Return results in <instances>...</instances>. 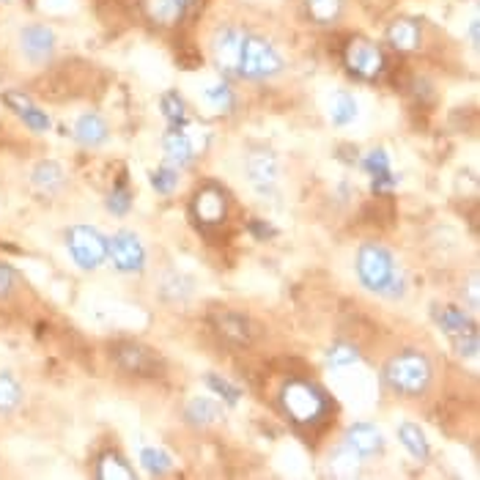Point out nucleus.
I'll return each mask as SVG.
<instances>
[{
	"instance_id": "41",
	"label": "nucleus",
	"mask_w": 480,
	"mask_h": 480,
	"mask_svg": "<svg viewBox=\"0 0 480 480\" xmlns=\"http://www.w3.org/2000/svg\"><path fill=\"white\" fill-rule=\"evenodd\" d=\"M472 44L477 47V23H472Z\"/></svg>"
},
{
	"instance_id": "1",
	"label": "nucleus",
	"mask_w": 480,
	"mask_h": 480,
	"mask_svg": "<svg viewBox=\"0 0 480 480\" xmlns=\"http://www.w3.org/2000/svg\"><path fill=\"white\" fill-rule=\"evenodd\" d=\"M357 275L371 291L387 294L393 299L403 294V275L398 272L395 258L382 245H363L357 256Z\"/></svg>"
},
{
	"instance_id": "27",
	"label": "nucleus",
	"mask_w": 480,
	"mask_h": 480,
	"mask_svg": "<svg viewBox=\"0 0 480 480\" xmlns=\"http://www.w3.org/2000/svg\"><path fill=\"white\" fill-rule=\"evenodd\" d=\"M140 464H143L151 475H165V472L173 466L170 456H168L165 450H157V448H146V450L140 453Z\"/></svg>"
},
{
	"instance_id": "18",
	"label": "nucleus",
	"mask_w": 480,
	"mask_h": 480,
	"mask_svg": "<svg viewBox=\"0 0 480 480\" xmlns=\"http://www.w3.org/2000/svg\"><path fill=\"white\" fill-rule=\"evenodd\" d=\"M75 138L83 143V146H102L107 140V124L96 113H86L77 118L75 124Z\"/></svg>"
},
{
	"instance_id": "4",
	"label": "nucleus",
	"mask_w": 480,
	"mask_h": 480,
	"mask_svg": "<svg viewBox=\"0 0 480 480\" xmlns=\"http://www.w3.org/2000/svg\"><path fill=\"white\" fill-rule=\"evenodd\" d=\"M283 69V58L277 50L258 39V36H245L242 41V61H239V75L248 80H267L275 77Z\"/></svg>"
},
{
	"instance_id": "8",
	"label": "nucleus",
	"mask_w": 480,
	"mask_h": 480,
	"mask_svg": "<svg viewBox=\"0 0 480 480\" xmlns=\"http://www.w3.org/2000/svg\"><path fill=\"white\" fill-rule=\"evenodd\" d=\"M193 214L201 225H222L228 214V198L220 187L209 185L195 193L193 198Z\"/></svg>"
},
{
	"instance_id": "21",
	"label": "nucleus",
	"mask_w": 480,
	"mask_h": 480,
	"mask_svg": "<svg viewBox=\"0 0 480 480\" xmlns=\"http://www.w3.org/2000/svg\"><path fill=\"white\" fill-rule=\"evenodd\" d=\"M23 403V385L9 371L0 374V414H12Z\"/></svg>"
},
{
	"instance_id": "17",
	"label": "nucleus",
	"mask_w": 480,
	"mask_h": 480,
	"mask_svg": "<svg viewBox=\"0 0 480 480\" xmlns=\"http://www.w3.org/2000/svg\"><path fill=\"white\" fill-rule=\"evenodd\" d=\"M64 170L58 168L55 162H39L31 173V185L41 193V195H55L58 190L64 187Z\"/></svg>"
},
{
	"instance_id": "26",
	"label": "nucleus",
	"mask_w": 480,
	"mask_h": 480,
	"mask_svg": "<svg viewBox=\"0 0 480 480\" xmlns=\"http://www.w3.org/2000/svg\"><path fill=\"white\" fill-rule=\"evenodd\" d=\"M332 469L335 475H343V477H351L359 472V456L343 442L335 453H332Z\"/></svg>"
},
{
	"instance_id": "3",
	"label": "nucleus",
	"mask_w": 480,
	"mask_h": 480,
	"mask_svg": "<svg viewBox=\"0 0 480 480\" xmlns=\"http://www.w3.org/2000/svg\"><path fill=\"white\" fill-rule=\"evenodd\" d=\"M283 409L288 412V417L299 426H311L319 423V420L327 414V395L308 382H288L280 393Z\"/></svg>"
},
{
	"instance_id": "11",
	"label": "nucleus",
	"mask_w": 480,
	"mask_h": 480,
	"mask_svg": "<svg viewBox=\"0 0 480 480\" xmlns=\"http://www.w3.org/2000/svg\"><path fill=\"white\" fill-rule=\"evenodd\" d=\"M20 47L31 64H44L55 50V33L47 25H28L20 31Z\"/></svg>"
},
{
	"instance_id": "15",
	"label": "nucleus",
	"mask_w": 480,
	"mask_h": 480,
	"mask_svg": "<svg viewBox=\"0 0 480 480\" xmlns=\"http://www.w3.org/2000/svg\"><path fill=\"white\" fill-rule=\"evenodd\" d=\"M195 0H146V12L159 25H176L185 20Z\"/></svg>"
},
{
	"instance_id": "22",
	"label": "nucleus",
	"mask_w": 480,
	"mask_h": 480,
	"mask_svg": "<svg viewBox=\"0 0 480 480\" xmlns=\"http://www.w3.org/2000/svg\"><path fill=\"white\" fill-rule=\"evenodd\" d=\"M398 439H401V445L417 458V461H426L429 458V442H426V434L420 431L414 423H403L401 429H398Z\"/></svg>"
},
{
	"instance_id": "34",
	"label": "nucleus",
	"mask_w": 480,
	"mask_h": 480,
	"mask_svg": "<svg viewBox=\"0 0 480 480\" xmlns=\"http://www.w3.org/2000/svg\"><path fill=\"white\" fill-rule=\"evenodd\" d=\"M130 206H132V195H130V190H127L124 185H118V187L110 193V198H107V209H110L113 214H127Z\"/></svg>"
},
{
	"instance_id": "19",
	"label": "nucleus",
	"mask_w": 480,
	"mask_h": 480,
	"mask_svg": "<svg viewBox=\"0 0 480 480\" xmlns=\"http://www.w3.org/2000/svg\"><path fill=\"white\" fill-rule=\"evenodd\" d=\"M185 417L193 426H212V423H220L222 420V406L214 398H193L187 403Z\"/></svg>"
},
{
	"instance_id": "40",
	"label": "nucleus",
	"mask_w": 480,
	"mask_h": 480,
	"mask_svg": "<svg viewBox=\"0 0 480 480\" xmlns=\"http://www.w3.org/2000/svg\"><path fill=\"white\" fill-rule=\"evenodd\" d=\"M253 231H256V233H258L261 239H264V236H272V233H275L272 228H264V225H261V220H253Z\"/></svg>"
},
{
	"instance_id": "10",
	"label": "nucleus",
	"mask_w": 480,
	"mask_h": 480,
	"mask_svg": "<svg viewBox=\"0 0 480 480\" xmlns=\"http://www.w3.org/2000/svg\"><path fill=\"white\" fill-rule=\"evenodd\" d=\"M115 359L124 371L138 376H154L159 371V357L138 343H122L115 349Z\"/></svg>"
},
{
	"instance_id": "35",
	"label": "nucleus",
	"mask_w": 480,
	"mask_h": 480,
	"mask_svg": "<svg viewBox=\"0 0 480 480\" xmlns=\"http://www.w3.org/2000/svg\"><path fill=\"white\" fill-rule=\"evenodd\" d=\"M363 168L376 178V176H385V173H393L390 170V157H387V151H371L366 159H363Z\"/></svg>"
},
{
	"instance_id": "25",
	"label": "nucleus",
	"mask_w": 480,
	"mask_h": 480,
	"mask_svg": "<svg viewBox=\"0 0 480 480\" xmlns=\"http://www.w3.org/2000/svg\"><path fill=\"white\" fill-rule=\"evenodd\" d=\"M330 113H332V122H335L338 127L351 124L354 118H357V102H354V96H351V94H346V91H338V94H335V99H332Z\"/></svg>"
},
{
	"instance_id": "39",
	"label": "nucleus",
	"mask_w": 480,
	"mask_h": 480,
	"mask_svg": "<svg viewBox=\"0 0 480 480\" xmlns=\"http://www.w3.org/2000/svg\"><path fill=\"white\" fill-rule=\"evenodd\" d=\"M469 305H472V311L477 308V275H472V280H469Z\"/></svg>"
},
{
	"instance_id": "36",
	"label": "nucleus",
	"mask_w": 480,
	"mask_h": 480,
	"mask_svg": "<svg viewBox=\"0 0 480 480\" xmlns=\"http://www.w3.org/2000/svg\"><path fill=\"white\" fill-rule=\"evenodd\" d=\"M357 349L349 343H335L330 349V366H354L357 363Z\"/></svg>"
},
{
	"instance_id": "14",
	"label": "nucleus",
	"mask_w": 480,
	"mask_h": 480,
	"mask_svg": "<svg viewBox=\"0 0 480 480\" xmlns=\"http://www.w3.org/2000/svg\"><path fill=\"white\" fill-rule=\"evenodd\" d=\"M162 149H165V154H168L170 162L187 165V162L198 154L201 143H198L190 132H185V130H170V132L165 135V140H162Z\"/></svg>"
},
{
	"instance_id": "29",
	"label": "nucleus",
	"mask_w": 480,
	"mask_h": 480,
	"mask_svg": "<svg viewBox=\"0 0 480 480\" xmlns=\"http://www.w3.org/2000/svg\"><path fill=\"white\" fill-rule=\"evenodd\" d=\"M151 187L159 193V195H170L176 187H178V173L173 168H159L154 176H151Z\"/></svg>"
},
{
	"instance_id": "16",
	"label": "nucleus",
	"mask_w": 480,
	"mask_h": 480,
	"mask_svg": "<svg viewBox=\"0 0 480 480\" xmlns=\"http://www.w3.org/2000/svg\"><path fill=\"white\" fill-rule=\"evenodd\" d=\"M387 41L390 47L401 50V52H412L423 41V28H420L414 20H395L387 31Z\"/></svg>"
},
{
	"instance_id": "31",
	"label": "nucleus",
	"mask_w": 480,
	"mask_h": 480,
	"mask_svg": "<svg viewBox=\"0 0 480 480\" xmlns=\"http://www.w3.org/2000/svg\"><path fill=\"white\" fill-rule=\"evenodd\" d=\"M206 385L220 395V398H225L228 403H239V398H242V393H239V387H233L231 382H225V379H220L217 374H209L206 376Z\"/></svg>"
},
{
	"instance_id": "13",
	"label": "nucleus",
	"mask_w": 480,
	"mask_h": 480,
	"mask_svg": "<svg viewBox=\"0 0 480 480\" xmlns=\"http://www.w3.org/2000/svg\"><path fill=\"white\" fill-rule=\"evenodd\" d=\"M248 176H250V185L258 193H267L275 187L277 182V159L269 151H256L248 157Z\"/></svg>"
},
{
	"instance_id": "37",
	"label": "nucleus",
	"mask_w": 480,
	"mask_h": 480,
	"mask_svg": "<svg viewBox=\"0 0 480 480\" xmlns=\"http://www.w3.org/2000/svg\"><path fill=\"white\" fill-rule=\"evenodd\" d=\"M453 338H456V351L461 357H475L477 354V332H475V327H469V330H464V332H458Z\"/></svg>"
},
{
	"instance_id": "30",
	"label": "nucleus",
	"mask_w": 480,
	"mask_h": 480,
	"mask_svg": "<svg viewBox=\"0 0 480 480\" xmlns=\"http://www.w3.org/2000/svg\"><path fill=\"white\" fill-rule=\"evenodd\" d=\"M162 113L170 118L173 124H182V122H185V102H182V96L173 94V91H168V94L162 96Z\"/></svg>"
},
{
	"instance_id": "33",
	"label": "nucleus",
	"mask_w": 480,
	"mask_h": 480,
	"mask_svg": "<svg viewBox=\"0 0 480 480\" xmlns=\"http://www.w3.org/2000/svg\"><path fill=\"white\" fill-rule=\"evenodd\" d=\"M206 99H209L217 110H222V113L233 110V94H231V88H228L225 83L212 86V88L206 91Z\"/></svg>"
},
{
	"instance_id": "2",
	"label": "nucleus",
	"mask_w": 480,
	"mask_h": 480,
	"mask_svg": "<svg viewBox=\"0 0 480 480\" xmlns=\"http://www.w3.org/2000/svg\"><path fill=\"white\" fill-rule=\"evenodd\" d=\"M385 379L401 395H420L431 385V363L417 351L398 354L387 363Z\"/></svg>"
},
{
	"instance_id": "5",
	"label": "nucleus",
	"mask_w": 480,
	"mask_h": 480,
	"mask_svg": "<svg viewBox=\"0 0 480 480\" xmlns=\"http://www.w3.org/2000/svg\"><path fill=\"white\" fill-rule=\"evenodd\" d=\"M67 245H69L72 258L83 269H96L107 256V239L96 228H88V225H75L67 233Z\"/></svg>"
},
{
	"instance_id": "32",
	"label": "nucleus",
	"mask_w": 480,
	"mask_h": 480,
	"mask_svg": "<svg viewBox=\"0 0 480 480\" xmlns=\"http://www.w3.org/2000/svg\"><path fill=\"white\" fill-rule=\"evenodd\" d=\"M23 122L33 130V132H47L50 130V118H47V113H41L36 104H28L23 113H17Z\"/></svg>"
},
{
	"instance_id": "24",
	"label": "nucleus",
	"mask_w": 480,
	"mask_h": 480,
	"mask_svg": "<svg viewBox=\"0 0 480 480\" xmlns=\"http://www.w3.org/2000/svg\"><path fill=\"white\" fill-rule=\"evenodd\" d=\"M308 14L319 25H332L343 14V0H305Z\"/></svg>"
},
{
	"instance_id": "20",
	"label": "nucleus",
	"mask_w": 480,
	"mask_h": 480,
	"mask_svg": "<svg viewBox=\"0 0 480 480\" xmlns=\"http://www.w3.org/2000/svg\"><path fill=\"white\" fill-rule=\"evenodd\" d=\"M217 324V332L233 343H248L250 340V322L245 316H239V313H222L214 319Z\"/></svg>"
},
{
	"instance_id": "12",
	"label": "nucleus",
	"mask_w": 480,
	"mask_h": 480,
	"mask_svg": "<svg viewBox=\"0 0 480 480\" xmlns=\"http://www.w3.org/2000/svg\"><path fill=\"white\" fill-rule=\"evenodd\" d=\"M346 445H349L359 458H371V456H376V453L385 450V437H382V434L376 431V426H371V423H357V426L349 429Z\"/></svg>"
},
{
	"instance_id": "9",
	"label": "nucleus",
	"mask_w": 480,
	"mask_h": 480,
	"mask_svg": "<svg viewBox=\"0 0 480 480\" xmlns=\"http://www.w3.org/2000/svg\"><path fill=\"white\" fill-rule=\"evenodd\" d=\"M242 41L245 33L236 28H220L214 36V61L222 72L239 75V61H242Z\"/></svg>"
},
{
	"instance_id": "6",
	"label": "nucleus",
	"mask_w": 480,
	"mask_h": 480,
	"mask_svg": "<svg viewBox=\"0 0 480 480\" xmlns=\"http://www.w3.org/2000/svg\"><path fill=\"white\" fill-rule=\"evenodd\" d=\"M346 69L359 80H376L385 69V55L376 44L366 39H351L343 52Z\"/></svg>"
},
{
	"instance_id": "38",
	"label": "nucleus",
	"mask_w": 480,
	"mask_h": 480,
	"mask_svg": "<svg viewBox=\"0 0 480 480\" xmlns=\"http://www.w3.org/2000/svg\"><path fill=\"white\" fill-rule=\"evenodd\" d=\"M12 291H14V269L0 261V299L12 296Z\"/></svg>"
},
{
	"instance_id": "28",
	"label": "nucleus",
	"mask_w": 480,
	"mask_h": 480,
	"mask_svg": "<svg viewBox=\"0 0 480 480\" xmlns=\"http://www.w3.org/2000/svg\"><path fill=\"white\" fill-rule=\"evenodd\" d=\"M439 324H442V330L450 332V335H458V332H464V330L472 327L469 319L464 316V311H456V308L442 311V313H439Z\"/></svg>"
},
{
	"instance_id": "7",
	"label": "nucleus",
	"mask_w": 480,
	"mask_h": 480,
	"mask_svg": "<svg viewBox=\"0 0 480 480\" xmlns=\"http://www.w3.org/2000/svg\"><path fill=\"white\" fill-rule=\"evenodd\" d=\"M110 245V256H113V264L122 269V272H140L143 264H146V250L140 245V239L130 231H122L113 236Z\"/></svg>"
},
{
	"instance_id": "23",
	"label": "nucleus",
	"mask_w": 480,
	"mask_h": 480,
	"mask_svg": "<svg viewBox=\"0 0 480 480\" xmlns=\"http://www.w3.org/2000/svg\"><path fill=\"white\" fill-rule=\"evenodd\" d=\"M96 475L102 480H130L135 477V472L127 466V461L122 456H115V453H104L96 464Z\"/></svg>"
}]
</instances>
